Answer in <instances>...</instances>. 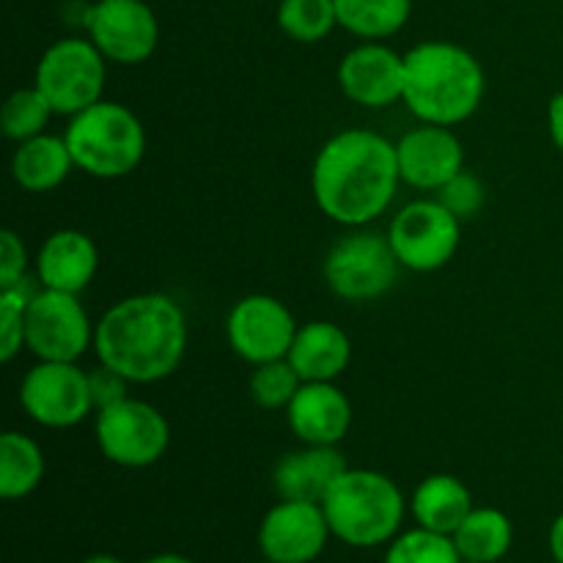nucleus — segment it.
Returning <instances> with one entry per match:
<instances>
[{
  "mask_svg": "<svg viewBox=\"0 0 563 563\" xmlns=\"http://www.w3.org/2000/svg\"><path fill=\"white\" fill-rule=\"evenodd\" d=\"M333 537L322 504L280 500L264 515L258 528V548L275 563H311L322 555Z\"/></svg>",
  "mask_w": 563,
  "mask_h": 563,
  "instance_id": "4468645a",
  "label": "nucleus"
},
{
  "mask_svg": "<svg viewBox=\"0 0 563 563\" xmlns=\"http://www.w3.org/2000/svg\"><path fill=\"white\" fill-rule=\"evenodd\" d=\"M33 267H36V280L42 289L80 295L97 275L99 251L86 231L58 229L42 242Z\"/></svg>",
  "mask_w": 563,
  "mask_h": 563,
  "instance_id": "a211bd4d",
  "label": "nucleus"
},
{
  "mask_svg": "<svg viewBox=\"0 0 563 563\" xmlns=\"http://www.w3.org/2000/svg\"><path fill=\"white\" fill-rule=\"evenodd\" d=\"M75 168L93 179H124L146 154V130L126 104L99 99L71 115L64 132Z\"/></svg>",
  "mask_w": 563,
  "mask_h": 563,
  "instance_id": "39448f33",
  "label": "nucleus"
},
{
  "mask_svg": "<svg viewBox=\"0 0 563 563\" xmlns=\"http://www.w3.org/2000/svg\"><path fill=\"white\" fill-rule=\"evenodd\" d=\"M410 509L421 528L454 537L456 528L465 522V517L476 506H473L471 489L460 478L451 476V473H434V476H427L418 484L416 493H412Z\"/></svg>",
  "mask_w": 563,
  "mask_h": 563,
  "instance_id": "4be33fe9",
  "label": "nucleus"
},
{
  "mask_svg": "<svg viewBox=\"0 0 563 563\" xmlns=\"http://www.w3.org/2000/svg\"><path fill=\"white\" fill-rule=\"evenodd\" d=\"M330 533L350 548L394 542L405 520V495L390 476L346 467L322 500Z\"/></svg>",
  "mask_w": 563,
  "mask_h": 563,
  "instance_id": "20e7f679",
  "label": "nucleus"
},
{
  "mask_svg": "<svg viewBox=\"0 0 563 563\" xmlns=\"http://www.w3.org/2000/svg\"><path fill=\"white\" fill-rule=\"evenodd\" d=\"M548 130L555 146L563 152V91L555 93L548 104Z\"/></svg>",
  "mask_w": 563,
  "mask_h": 563,
  "instance_id": "72a5a7b5",
  "label": "nucleus"
},
{
  "mask_svg": "<svg viewBox=\"0 0 563 563\" xmlns=\"http://www.w3.org/2000/svg\"><path fill=\"white\" fill-rule=\"evenodd\" d=\"M267 563H275V561H267Z\"/></svg>",
  "mask_w": 563,
  "mask_h": 563,
  "instance_id": "58836bf2",
  "label": "nucleus"
},
{
  "mask_svg": "<svg viewBox=\"0 0 563 563\" xmlns=\"http://www.w3.org/2000/svg\"><path fill=\"white\" fill-rule=\"evenodd\" d=\"M286 421L306 445H339L352 429V401L335 383H302Z\"/></svg>",
  "mask_w": 563,
  "mask_h": 563,
  "instance_id": "f3484780",
  "label": "nucleus"
},
{
  "mask_svg": "<svg viewBox=\"0 0 563 563\" xmlns=\"http://www.w3.org/2000/svg\"><path fill=\"white\" fill-rule=\"evenodd\" d=\"M289 363L297 368L302 383H335L352 363V339L335 322H308L297 328Z\"/></svg>",
  "mask_w": 563,
  "mask_h": 563,
  "instance_id": "aec40b11",
  "label": "nucleus"
},
{
  "mask_svg": "<svg viewBox=\"0 0 563 563\" xmlns=\"http://www.w3.org/2000/svg\"><path fill=\"white\" fill-rule=\"evenodd\" d=\"M385 563H462L454 539L418 526L390 542Z\"/></svg>",
  "mask_w": 563,
  "mask_h": 563,
  "instance_id": "c756f323",
  "label": "nucleus"
},
{
  "mask_svg": "<svg viewBox=\"0 0 563 563\" xmlns=\"http://www.w3.org/2000/svg\"><path fill=\"white\" fill-rule=\"evenodd\" d=\"M399 185L396 143L374 130L335 132L319 148L311 168L313 201L346 229H363L385 214Z\"/></svg>",
  "mask_w": 563,
  "mask_h": 563,
  "instance_id": "f257e3e1",
  "label": "nucleus"
},
{
  "mask_svg": "<svg viewBox=\"0 0 563 563\" xmlns=\"http://www.w3.org/2000/svg\"><path fill=\"white\" fill-rule=\"evenodd\" d=\"M75 170L64 135H36L22 141L11 157V176L27 192H53Z\"/></svg>",
  "mask_w": 563,
  "mask_h": 563,
  "instance_id": "412c9836",
  "label": "nucleus"
},
{
  "mask_svg": "<svg viewBox=\"0 0 563 563\" xmlns=\"http://www.w3.org/2000/svg\"><path fill=\"white\" fill-rule=\"evenodd\" d=\"M82 25L108 64L137 66L159 44V22L148 0H97Z\"/></svg>",
  "mask_w": 563,
  "mask_h": 563,
  "instance_id": "f8f14e48",
  "label": "nucleus"
},
{
  "mask_svg": "<svg viewBox=\"0 0 563 563\" xmlns=\"http://www.w3.org/2000/svg\"><path fill=\"white\" fill-rule=\"evenodd\" d=\"M438 201L465 223V220L476 218V214L484 209V203H487V187H484V181L478 179L476 174H471V170H460L454 179L445 181V185L440 187Z\"/></svg>",
  "mask_w": 563,
  "mask_h": 563,
  "instance_id": "7c9ffc66",
  "label": "nucleus"
},
{
  "mask_svg": "<svg viewBox=\"0 0 563 563\" xmlns=\"http://www.w3.org/2000/svg\"><path fill=\"white\" fill-rule=\"evenodd\" d=\"M339 27L363 42L396 36L412 14V0H335Z\"/></svg>",
  "mask_w": 563,
  "mask_h": 563,
  "instance_id": "b1692460",
  "label": "nucleus"
},
{
  "mask_svg": "<svg viewBox=\"0 0 563 563\" xmlns=\"http://www.w3.org/2000/svg\"><path fill=\"white\" fill-rule=\"evenodd\" d=\"M297 322L286 302H280L273 295H247L234 302L225 319V339L234 350L236 357H242L251 366L280 361L289 355L295 344Z\"/></svg>",
  "mask_w": 563,
  "mask_h": 563,
  "instance_id": "ddd939ff",
  "label": "nucleus"
},
{
  "mask_svg": "<svg viewBox=\"0 0 563 563\" xmlns=\"http://www.w3.org/2000/svg\"><path fill=\"white\" fill-rule=\"evenodd\" d=\"M93 352L132 385L170 377L187 352V317L174 297L143 291L110 306L93 328Z\"/></svg>",
  "mask_w": 563,
  "mask_h": 563,
  "instance_id": "f03ea898",
  "label": "nucleus"
},
{
  "mask_svg": "<svg viewBox=\"0 0 563 563\" xmlns=\"http://www.w3.org/2000/svg\"><path fill=\"white\" fill-rule=\"evenodd\" d=\"M300 388L302 377L297 374V368L291 366L289 357L253 366L251 396L262 410H286Z\"/></svg>",
  "mask_w": 563,
  "mask_h": 563,
  "instance_id": "c85d7f7f",
  "label": "nucleus"
},
{
  "mask_svg": "<svg viewBox=\"0 0 563 563\" xmlns=\"http://www.w3.org/2000/svg\"><path fill=\"white\" fill-rule=\"evenodd\" d=\"M53 115L55 110L49 108V102L36 86L16 88L14 93H9L3 110H0V130L9 141H31V137L44 135V126Z\"/></svg>",
  "mask_w": 563,
  "mask_h": 563,
  "instance_id": "bb28decb",
  "label": "nucleus"
},
{
  "mask_svg": "<svg viewBox=\"0 0 563 563\" xmlns=\"http://www.w3.org/2000/svg\"><path fill=\"white\" fill-rule=\"evenodd\" d=\"M401 181L418 190L438 192L445 181L465 170V146L451 126L421 124L396 143Z\"/></svg>",
  "mask_w": 563,
  "mask_h": 563,
  "instance_id": "dca6fc26",
  "label": "nucleus"
},
{
  "mask_svg": "<svg viewBox=\"0 0 563 563\" xmlns=\"http://www.w3.org/2000/svg\"><path fill=\"white\" fill-rule=\"evenodd\" d=\"M108 58L91 38L66 36L49 44L33 71V86L44 93L55 115H77L102 99Z\"/></svg>",
  "mask_w": 563,
  "mask_h": 563,
  "instance_id": "423d86ee",
  "label": "nucleus"
},
{
  "mask_svg": "<svg viewBox=\"0 0 563 563\" xmlns=\"http://www.w3.org/2000/svg\"><path fill=\"white\" fill-rule=\"evenodd\" d=\"M550 553L555 563H563V515H559L550 526Z\"/></svg>",
  "mask_w": 563,
  "mask_h": 563,
  "instance_id": "f704fd0d",
  "label": "nucleus"
},
{
  "mask_svg": "<svg viewBox=\"0 0 563 563\" xmlns=\"http://www.w3.org/2000/svg\"><path fill=\"white\" fill-rule=\"evenodd\" d=\"M93 434L104 460L132 471L159 462L170 445L168 418L154 405L132 396L121 405L99 410Z\"/></svg>",
  "mask_w": 563,
  "mask_h": 563,
  "instance_id": "1a4fd4ad",
  "label": "nucleus"
},
{
  "mask_svg": "<svg viewBox=\"0 0 563 563\" xmlns=\"http://www.w3.org/2000/svg\"><path fill=\"white\" fill-rule=\"evenodd\" d=\"M462 563H482V561H462Z\"/></svg>",
  "mask_w": 563,
  "mask_h": 563,
  "instance_id": "4c0bfd02",
  "label": "nucleus"
},
{
  "mask_svg": "<svg viewBox=\"0 0 563 563\" xmlns=\"http://www.w3.org/2000/svg\"><path fill=\"white\" fill-rule=\"evenodd\" d=\"M339 86L361 108H390L405 93V55L383 42L357 44L341 58Z\"/></svg>",
  "mask_w": 563,
  "mask_h": 563,
  "instance_id": "2eb2a0df",
  "label": "nucleus"
},
{
  "mask_svg": "<svg viewBox=\"0 0 563 563\" xmlns=\"http://www.w3.org/2000/svg\"><path fill=\"white\" fill-rule=\"evenodd\" d=\"M82 563H124V561L115 559V555H110V553H97V555H91V559H86Z\"/></svg>",
  "mask_w": 563,
  "mask_h": 563,
  "instance_id": "e433bc0d",
  "label": "nucleus"
},
{
  "mask_svg": "<svg viewBox=\"0 0 563 563\" xmlns=\"http://www.w3.org/2000/svg\"><path fill=\"white\" fill-rule=\"evenodd\" d=\"M451 539H454L462 561L495 563L509 553L515 528H511V520L504 511L493 509V506H482V509H473L465 517V522L456 528Z\"/></svg>",
  "mask_w": 563,
  "mask_h": 563,
  "instance_id": "5701e85b",
  "label": "nucleus"
},
{
  "mask_svg": "<svg viewBox=\"0 0 563 563\" xmlns=\"http://www.w3.org/2000/svg\"><path fill=\"white\" fill-rule=\"evenodd\" d=\"M388 240L401 267L412 273H438L460 251L462 220L438 198H418L390 220Z\"/></svg>",
  "mask_w": 563,
  "mask_h": 563,
  "instance_id": "6e6552de",
  "label": "nucleus"
},
{
  "mask_svg": "<svg viewBox=\"0 0 563 563\" xmlns=\"http://www.w3.org/2000/svg\"><path fill=\"white\" fill-rule=\"evenodd\" d=\"M38 289L42 284L27 275L0 289V361L3 363H11L25 350V308Z\"/></svg>",
  "mask_w": 563,
  "mask_h": 563,
  "instance_id": "cd10ccee",
  "label": "nucleus"
},
{
  "mask_svg": "<svg viewBox=\"0 0 563 563\" xmlns=\"http://www.w3.org/2000/svg\"><path fill=\"white\" fill-rule=\"evenodd\" d=\"M93 328L80 295L38 289L25 308V350L38 361L77 363L93 346Z\"/></svg>",
  "mask_w": 563,
  "mask_h": 563,
  "instance_id": "9d476101",
  "label": "nucleus"
},
{
  "mask_svg": "<svg viewBox=\"0 0 563 563\" xmlns=\"http://www.w3.org/2000/svg\"><path fill=\"white\" fill-rule=\"evenodd\" d=\"M27 273V247L16 231H0V289L16 284Z\"/></svg>",
  "mask_w": 563,
  "mask_h": 563,
  "instance_id": "473e14b6",
  "label": "nucleus"
},
{
  "mask_svg": "<svg viewBox=\"0 0 563 563\" xmlns=\"http://www.w3.org/2000/svg\"><path fill=\"white\" fill-rule=\"evenodd\" d=\"M44 451L22 432L0 438V498L22 500L36 493L44 478Z\"/></svg>",
  "mask_w": 563,
  "mask_h": 563,
  "instance_id": "393cba45",
  "label": "nucleus"
},
{
  "mask_svg": "<svg viewBox=\"0 0 563 563\" xmlns=\"http://www.w3.org/2000/svg\"><path fill=\"white\" fill-rule=\"evenodd\" d=\"M20 405L44 429H71L93 412L88 372L77 363L38 361L20 383Z\"/></svg>",
  "mask_w": 563,
  "mask_h": 563,
  "instance_id": "9b49d317",
  "label": "nucleus"
},
{
  "mask_svg": "<svg viewBox=\"0 0 563 563\" xmlns=\"http://www.w3.org/2000/svg\"><path fill=\"white\" fill-rule=\"evenodd\" d=\"M487 75L471 49L454 42H421L405 53L401 102L421 124L456 126L484 102Z\"/></svg>",
  "mask_w": 563,
  "mask_h": 563,
  "instance_id": "7ed1b4c3",
  "label": "nucleus"
},
{
  "mask_svg": "<svg viewBox=\"0 0 563 563\" xmlns=\"http://www.w3.org/2000/svg\"><path fill=\"white\" fill-rule=\"evenodd\" d=\"M130 385L132 383L124 374L104 366V363H97V366L88 372V388H91L93 412L108 410V407L121 405L124 399H130Z\"/></svg>",
  "mask_w": 563,
  "mask_h": 563,
  "instance_id": "2f4dec72",
  "label": "nucleus"
},
{
  "mask_svg": "<svg viewBox=\"0 0 563 563\" xmlns=\"http://www.w3.org/2000/svg\"><path fill=\"white\" fill-rule=\"evenodd\" d=\"M141 563H196V561L185 559V555H176V553H159V555H152V559H146Z\"/></svg>",
  "mask_w": 563,
  "mask_h": 563,
  "instance_id": "c9c22d12",
  "label": "nucleus"
},
{
  "mask_svg": "<svg viewBox=\"0 0 563 563\" xmlns=\"http://www.w3.org/2000/svg\"><path fill=\"white\" fill-rule=\"evenodd\" d=\"M399 258L388 234L352 229L324 256V284L346 302H372L388 295L399 280Z\"/></svg>",
  "mask_w": 563,
  "mask_h": 563,
  "instance_id": "0eeeda50",
  "label": "nucleus"
},
{
  "mask_svg": "<svg viewBox=\"0 0 563 563\" xmlns=\"http://www.w3.org/2000/svg\"><path fill=\"white\" fill-rule=\"evenodd\" d=\"M346 460L341 456L339 445H306L291 451L278 462L273 473L275 493L280 500H308L322 504L341 473L346 471Z\"/></svg>",
  "mask_w": 563,
  "mask_h": 563,
  "instance_id": "6ab92c4d",
  "label": "nucleus"
},
{
  "mask_svg": "<svg viewBox=\"0 0 563 563\" xmlns=\"http://www.w3.org/2000/svg\"><path fill=\"white\" fill-rule=\"evenodd\" d=\"M275 22L291 42L317 44L339 27L335 0H280Z\"/></svg>",
  "mask_w": 563,
  "mask_h": 563,
  "instance_id": "a878e982",
  "label": "nucleus"
}]
</instances>
